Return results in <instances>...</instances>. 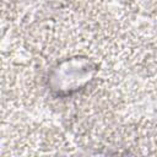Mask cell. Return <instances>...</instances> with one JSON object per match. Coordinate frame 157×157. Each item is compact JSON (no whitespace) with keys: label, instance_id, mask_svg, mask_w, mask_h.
Returning <instances> with one entry per match:
<instances>
[{"label":"cell","instance_id":"obj_1","mask_svg":"<svg viewBox=\"0 0 157 157\" xmlns=\"http://www.w3.org/2000/svg\"><path fill=\"white\" fill-rule=\"evenodd\" d=\"M96 65L83 56L65 59L53 69L49 77L52 90L58 93H71L85 87L96 75Z\"/></svg>","mask_w":157,"mask_h":157}]
</instances>
